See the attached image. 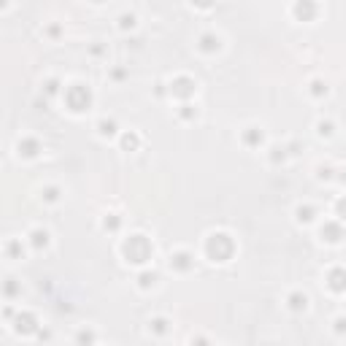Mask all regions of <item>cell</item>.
<instances>
[{"mask_svg": "<svg viewBox=\"0 0 346 346\" xmlns=\"http://www.w3.org/2000/svg\"><path fill=\"white\" fill-rule=\"evenodd\" d=\"M65 100H68L70 111H84V108H90V103H92V92L86 90L84 84H73L70 90L65 92Z\"/></svg>", "mask_w": 346, "mask_h": 346, "instance_id": "obj_3", "label": "cell"}, {"mask_svg": "<svg viewBox=\"0 0 346 346\" xmlns=\"http://www.w3.org/2000/svg\"><path fill=\"white\" fill-rule=\"evenodd\" d=\"M6 254H8V257H16V254H22V249H19V244H16V241H11L8 246H6Z\"/></svg>", "mask_w": 346, "mask_h": 346, "instance_id": "obj_19", "label": "cell"}, {"mask_svg": "<svg viewBox=\"0 0 346 346\" xmlns=\"http://www.w3.org/2000/svg\"><path fill=\"white\" fill-rule=\"evenodd\" d=\"M14 330H16V332H22V336H30V332H36V330H38L36 316H32V314H19V316H16Z\"/></svg>", "mask_w": 346, "mask_h": 346, "instance_id": "obj_5", "label": "cell"}, {"mask_svg": "<svg viewBox=\"0 0 346 346\" xmlns=\"http://www.w3.org/2000/svg\"><path fill=\"white\" fill-rule=\"evenodd\" d=\"M138 146V136H124V149H136Z\"/></svg>", "mask_w": 346, "mask_h": 346, "instance_id": "obj_24", "label": "cell"}, {"mask_svg": "<svg viewBox=\"0 0 346 346\" xmlns=\"http://www.w3.org/2000/svg\"><path fill=\"white\" fill-rule=\"evenodd\" d=\"M319 136H332V122H319Z\"/></svg>", "mask_w": 346, "mask_h": 346, "instance_id": "obj_21", "label": "cell"}, {"mask_svg": "<svg viewBox=\"0 0 346 346\" xmlns=\"http://www.w3.org/2000/svg\"><path fill=\"white\" fill-rule=\"evenodd\" d=\"M165 324H168V322H165V319H154V322H152V330L162 336V332H168V328H165Z\"/></svg>", "mask_w": 346, "mask_h": 346, "instance_id": "obj_17", "label": "cell"}, {"mask_svg": "<svg viewBox=\"0 0 346 346\" xmlns=\"http://www.w3.org/2000/svg\"><path fill=\"white\" fill-rule=\"evenodd\" d=\"M98 130H100L103 138H111V136H116V122L114 119H100V122H98Z\"/></svg>", "mask_w": 346, "mask_h": 346, "instance_id": "obj_10", "label": "cell"}, {"mask_svg": "<svg viewBox=\"0 0 346 346\" xmlns=\"http://www.w3.org/2000/svg\"><path fill=\"white\" fill-rule=\"evenodd\" d=\"M32 246H36V249H46V246H49V232L46 230H32Z\"/></svg>", "mask_w": 346, "mask_h": 346, "instance_id": "obj_12", "label": "cell"}, {"mask_svg": "<svg viewBox=\"0 0 346 346\" xmlns=\"http://www.w3.org/2000/svg\"><path fill=\"white\" fill-rule=\"evenodd\" d=\"M44 195H46V200H49V203H54V200H57V198H60L54 187H49V190H46V192H44Z\"/></svg>", "mask_w": 346, "mask_h": 346, "instance_id": "obj_25", "label": "cell"}, {"mask_svg": "<svg viewBox=\"0 0 346 346\" xmlns=\"http://www.w3.org/2000/svg\"><path fill=\"white\" fill-rule=\"evenodd\" d=\"M346 330V319L341 316V319H336V332H344Z\"/></svg>", "mask_w": 346, "mask_h": 346, "instance_id": "obj_27", "label": "cell"}, {"mask_svg": "<svg viewBox=\"0 0 346 346\" xmlns=\"http://www.w3.org/2000/svg\"><path fill=\"white\" fill-rule=\"evenodd\" d=\"M76 344L78 346H92V344H95V332H92V330H82V332H78V338H76Z\"/></svg>", "mask_w": 346, "mask_h": 346, "instance_id": "obj_14", "label": "cell"}, {"mask_svg": "<svg viewBox=\"0 0 346 346\" xmlns=\"http://www.w3.org/2000/svg\"><path fill=\"white\" fill-rule=\"evenodd\" d=\"M200 49L203 52H219V38L211 36V32H206V36L200 38Z\"/></svg>", "mask_w": 346, "mask_h": 346, "instance_id": "obj_13", "label": "cell"}, {"mask_svg": "<svg viewBox=\"0 0 346 346\" xmlns=\"http://www.w3.org/2000/svg\"><path fill=\"white\" fill-rule=\"evenodd\" d=\"M192 346H208V341H206V338H198V341H192Z\"/></svg>", "mask_w": 346, "mask_h": 346, "instance_id": "obj_29", "label": "cell"}, {"mask_svg": "<svg viewBox=\"0 0 346 346\" xmlns=\"http://www.w3.org/2000/svg\"><path fill=\"white\" fill-rule=\"evenodd\" d=\"M232 249H236V244H232L230 236H224V232L211 236L208 244H206V252H208V257L214 260V262H228L232 257Z\"/></svg>", "mask_w": 346, "mask_h": 346, "instance_id": "obj_2", "label": "cell"}, {"mask_svg": "<svg viewBox=\"0 0 346 346\" xmlns=\"http://www.w3.org/2000/svg\"><path fill=\"white\" fill-rule=\"evenodd\" d=\"M328 284H330V290H332V292H346V270H344V268L330 270Z\"/></svg>", "mask_w": 346, "mask_h": 346, "instance_id": "obj_6", "label": "cell"}, {"mask_svg": "<svg viewBox=\"0 0 346 346\" xmlns=\"http://www.w3.org/2000/svg\"><path fill=\"white\" fill-rule=\"evenodd\" d=\"M336 211H338V216H341V219H346V198H344V200H338Z\"/></svg>", "mask_w": 346, "mask_h": 346, "instance_id": "obj_26", "label": "cell"}, {"mask_svg": "<svg viewBox=\"0 0 346 346\" xmlns=\"http://www.w3.org/2000/svg\"><path fill=\"white\" fill-rule=\"evenodd\" d=\"M306 306H308V298L300 295V292H292L290 295V308L292 311H306Z\"/></svg>", "mask_w": 346, "mask_h": 346, "instance_id": "obj_11", "label": "cell"}, {"mask_svg": "<svg viewBox=\"0 0 346 346\" xmlns=\"http://www.w3.org/2000/svg\"><path fill=\"white\" fill-rule=\"evenodd\" d=\"M195 90H198L195 82H192V78H184V76L176 78V82L170 84V92L176 98H192V95H195Z\"/></svg>", "mask_w": 346, "mask_h": 346, "instance_id": "obj_4", "label": "cell"}, {"mask_svg": "<svg viewBox=\"0 0 346 346\" xmlns=\"http://www.w3.org/2000/svg\"><path fill=\"white\" fill-rule=\"evenodd\" d=\"M314 11H316V6H295L298 16H308V14H314Z\"/></svg>", "mask_w": 346, "mask_h": 346, "instance_id": "obj_16", "label": "cell"}, {"mask_svg": "<svg viewBox=\"0 0 346 346\" xmlns=\"http://www.w3.org/2000/svg\"><path fill=\"white\" fill-rule=\"evenodd\" d=\"M157 282V274H144L141 276V287H149V284Z\"/></svg>", "mask_w": 346, "mask_h": 346, "instance_id": "obj_23", "label": "cell"}, {"mask_svg": "<svg viewBox=\"0 0 346 346\" xmlns=\"http://www.w3.org/2000/svg\"><path fill=\"white\" fill-rule=\"evenodd\" d=\"M314 214H316V211L311 208V206H306V208L300 206V208H298V219H300V222H311V219H314Z\"/></svg>", "mask_w": 346, "mask_h": 346, "instance_id": "obj_15", "label": "cell"}, {"mask_svg": "<svg viewBox=\"0 0 346 346\" xmlns=\"http://www.w3.org/2000/svg\"><path fill=\"white\" fill-rule=\"evenodd\" d=\"M122 252H124V257H128V262L144 265L146 260L154 254V246L149 244V238H144V236H132V238H128V241H124Z\"/></svg>", "mask_w": 346, "mask_h": 346, "instance_id": "obj_1", "label": "cell"}, {"mask_svg": "<svg viewBox=\"0 0 346 346\" xmlns=\"http://www.w3.org/2000/svg\"><path fill=\"white\" fill-rule=\"evenodd\" d=\"M246 141H249L252 146H254V144H262V132H260V130H254V128H252V132H249V138H246Z\"/></svg>", "mask_w": 346, "mask_h": 346, "instance_id": "obj_18", "label": "cell"}, {"mask_svg": "<svg viewBox=\"0 0 346 346\" xmlns=\"http://www.w3.org/2000/svg\"><path fill=\"white\" fill-rule=\"evenodd\" d=\"M128 24L132 28V24H136V19H132V16H122V28H128Z\"/></svg>", "mask_w": 346, "mask_h": 346, "instance_id": "obj_28", "label": "cell"}, {"mask_svg": "<svg viewBox=\"0 0 346 346\" xmlns=\"http://www.w3.org/2000/svg\"><path fill=\"white\" fill-rule=\"evenodd\" d=\"M38 141H32V138H24V141H19V154H24V157H36L38 154Z\"/></svg>", "mask_w": 346, "mask_h": 346, "instance_id": "obj_9", "label": "cell"}, {"mask_svg": "<svg viewBox=\"0 0 346 346\" xmlns=\"http://www.w3.org/2000/svg\"><path fill=\"white\" fill-rule=\"evenodd\" d=\"M103 228H106V230H116V228H119V219H116L114 214H111V216L103 222Z\"/></svg>", "mask_w": 346, "mask_h": 346, "instance_id": "obj_22", "label": "cell"}, {"mask_svg": "<svg viewBox=\"0 0 346 346\" xmlns=\"http://www.w3.org/2000/svg\"><path fill=\"white\" fill-rule=\"evenodd\" d=\"M322 238H324V241H330V244H338L344 238V230L338 228V224H324V228H322Z\"/></svg>", "mask_w": 346, "mask_h": 346, "instance_id": "obj_8", "label": "cell"}, {"mask_svg": "<svg viewBox=\"0 0 346 346\" xmlns=\"http://www.w3.org/2000/svg\"><path fill=\"white\" fill-rule=\"evenodd\" d=\"M311 86H314V90H311V92H314L316 98H319V95H328V84H322V82H314Z\"/></svg>", "mask_w": 346, "mask_h": 346, "instance_id": "obj_20", "label": "cell"}, {"mask_svg": "<svg viewBox=\"0 0 346 346\" xmlns=\"http://www.w3.org/2000/svg\"><path fill=\"white\" fill-rule=\"evenodd\" d=\"M170 265H173L176 270H190L195 262H192V257L187 254V252H178V254H173V257H170Z\"/></svg>", "mask_w": 346, "mask_h": 346, "instance_id": "obj_7", "label": "cell"}]
</instances>
